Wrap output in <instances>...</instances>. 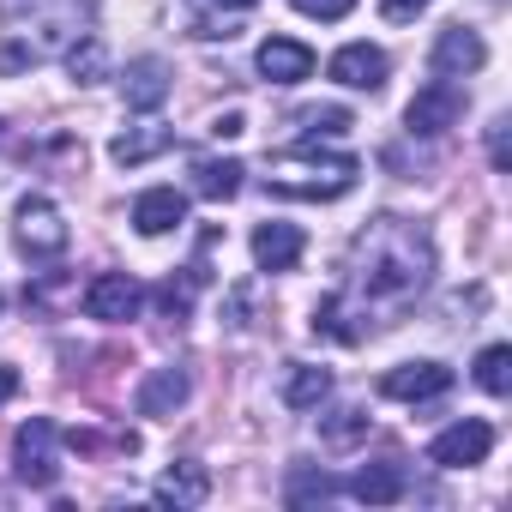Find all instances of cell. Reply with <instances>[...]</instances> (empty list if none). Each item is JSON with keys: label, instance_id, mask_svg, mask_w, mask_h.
<instances>
[{"label": "cell", "instance_id": "6da1fadb", "mask_svg": "<svg viewBox=\"0 0 512 512\" xmlns=\"http://www.w3.org/2000/svg\"><path fill=\"white\" fill-rule=\"evenodd\" d=\"M434 278V241L410 217H374L350 241V284L362 302H410Z\"/></svg>", "mask_w": 512, "mask_h": 512}, {"label": "cell", "instance_id": "7a4b0ae2", "mask_svg": "<svg viewBox=\"0 0 512 512\" xmlns=\"http://www.w3.org/2000/svg\"><path fill=\"white\" fill-rule=\"evenodd\" d=\"M7 37L13 49L0 55V67L55 61L79 37H91V0H7Z\"/></svg>", "mask_w": 512, "mask_h": 512}, {"label": "cell", "instance_id": "3957f363", "mask_svg": "<svg viewBox=\"0 0 512 512\" xmlns=\"http://www.w3.org/2000/svg\"><path fill=\"white\" fill-rule=\"evenodd\" d=\"M266 169H272L266 175L272 193H284V199H344L362 175V163L350 151H326L320 139H302V145L278 151Z\"/></svg>", "mask_w": 512, "mask_h": 512}, {"label": "cell", "instance_id": "277c9868", "mask_svg": "<svg viewBox=\"0 0 512 512\" xmlns=\"http://www.w3.org/2000/svg\"><path fill=\"white\" fill-rule=\"evenodd\" d=\"M13 476L25 488H55V476H61V428L49 416L19 422V434H13Z\"/></svg>", "mask_w": 512, "mask_h": 512}, {"label": "cell", "instance_id": "5b68a950", "mask_svg": "<svg viewBox=\"0 0 512 512\" xmlns=\"http://www.w3.org/2000/svg\"><path fill=\"white\" fill-rule=\"evenodd\" d=\"M13 241H19L25 260H61L73 235H67V217L55 211V199L31 193V199H19V211H13Z\"/></svg>", "mask_w": 512, "mask_h": 512}, {"label": "cell", "instance_id": "8992f818", "mask_svg": "<svg viewBox=\"0 0 512 512\" xmlns=\"http://www.w3.org/2000/svg\"><path fill=\"white\" fill-rule=\"evenodd\" d=\"M458 115H464V91H458L452 79H434V85H422V91L410 97L404 127H410L416 139H440L446 127H458Z\"/></svg>", "mask_w": 512, "mask_h": 512}, {"label": "cell", "instance_id": "52a82bcc", "mask_svg": "<svg viewBox=\"0 0 512 512\" xmlns=\"http://www.w3.org/2000/svg\"><path fill=\"white\" fill-rule=\"evenodd\" d=\"M139 308H145V290H139L127 272H97V278L85 284V314L103 320V326H127V320H139Z\"/></svg>", "mask_w": 512, "mask_h": 512}, {"label": "cell", "instance_id": "ba28073f", "mask_svg": "<svg viewBox=\"0 0 512 512\" xmlns=\"http://www.w3.org/2000/svg\"><path fill=\"white\" fill-rule=\"evenodd\" d=\"M494 452V428L488 422H476V416H464V422H452L446 434H434V446H428V458L440 464V470H470V464H482Z\"/></svg>", "mask_w": 512, "mask_h": 512}, {"label": "cell", "instance_id": "9c48e42d", "mask_svg": "<svg viewBox=\"0 0 512 512\" xmlns=\"http://www.w3.org/2000/svg\"><path fill=\"white\" fill-rule=\"evenodd\" d=\"M380 392L398 398V404H428V398H446L452 392V368L446 362H404V368H386L380 374Z\"/></svg>", "mask_w": 512, "mask_h": 512}, {"label": "cell", "instance_id": "30bf717a", "mask_svg": "<svg viewBox=\"0 0 512 512\" xmlns=\"http://www.w3.org/2000/svg\"><path fill=\"white\" fill-rule=\"evenodd\" d=\"M482 61H488V43H482L470 25H446V31L434 37V55H428L434 79H464V73H476Z\"/></svg>", "mask_w": 512, "mask_h": 512}, {"label": "cell", "instance_id": "8fae6325", "mask_svg": "<svg viewBox=\"0 0 512 512\" xmlns=\"http://www.w3.org/2000/svg\"><path fill=\"white\" fill-rule=\"evenodd\" d=\"M326 73H332L338 85H350V91H380L386 73H392V61H386V49H374V43H344Z\"/></svg>", "mask_w": 512, "mask_h": 512}, {"label": "cell", "instance_id": "7c38bea8", "mask_svg": "<svg viewBox=\"0 0 512 512\" xmlns=\"http://www.w3.org/2000/svg\"><path fill=\"white\" fill-rule=\"evenodd\" d=\"M253 61H260V73H266L272 85H302V79L314 73V49L296 43V37H266Z\"/></svg>", "mask_w": 512, "mask_h": 512}, {"label": "cell", "instance_id": "4fadbf2b", "mask_svg": "<svg viewBox=\"0 0 512 512\" xmlns=\"http://www.w3.org/2000/svg\"><path fill=\"white\" fill-rule=\"evenodd\" d=\"M121 97H127V109H139V115L163 109V97H169V67H163L157 55L127 61V73H121Z\"/></svg>", "mask_w": 512, "mask_h": 512}, {"label": "cell", "instance_id": "5bb4252c", "mask_svg": "<svg viewBox=\"0 0 512 512\" xmlns=\"http://www.w3.org/2000/svg\"><path fill=\"white\" fill-rule=\"evenodd\" d=\"M350 494L368 500V506H398V500L410 494V476H404L398 458H380V464H362V470L350 476Z\"/></svg>", "mask_w": 512, "mask_h": 512}, {"label": "cell", "instance_id": "9a60e30c", "mask_svg": "<svg viewBox=\"0 0 512 512\" xmlns=\"http://www.w3.org/2000/svg\"><path fill=\"white\" fill-rule=\"evenodd\" d=\"M302 260V229L296 223H260L253 229V266L260 272H290Z\"/></svg>", "mask_w": 512, "mask_h": 512}, {"label": "cell", "instance_id": "2e32d148", "mask_svg": "<svg viewBox=\"0 0 512 512\" xmlns=\"http://www.w3.org/2000/svg\"><path fill=\"white\" fill-rule=\"evenodd\" d=\"M181 217H187V199H181L175 187H151V193L133 199V229H139V235H169Z\"/></svg>", "mask_w": 512, "mask_h": 512}, {"label": "cell", "instance_id": "e0dca14e", "mask_svg": "<svg viewBox=\"0 0 512 512\" xmlns=\"http://www.w3.org/2000/svg\"><path fill=\"white\" fill-rule=\"evenodd\" d=\"M187 392H193V380H187V368H157L145 386H139V416H175L181 404H187Z\"/></svg>", "mask_w": 512, "mask_h": 512}, {"label": "cell", "instance_id": "ac0fdd59", "mask_svg": "<svg viewBox=\"0 0 512 512\" xmlns=\"http://www.w3.org/2000/svg\"><path fill=\"white\" fill-rule=\"evenodd\" d=\"M205 494H211V476H205V464H169V470L157 476V500H163V506H175V512H187V506H205Z\"/></svg>", "mask_w": 512, "mask_h": 512}, {"label": "cell", "instance_id": "d6986e66", "mask_svg": "<svg viewBox=\"0 0 512 512\" xmlns=\"http://www.w3.org/2000/svg\"><path fill=\"white\" fill-rule=\"evenodd\" d=\"M175 145V133L169 127H127V133H115V145H109V157L121 163V169H139V163H151V157H163Z\"/></svg>", "mask_w": 512, "mask_h": 512}, {"label": "cell", "instance_id": "ffe728a7", "mask_svg": "<svg viewBox=\"0 0 512 512\" xmlns=\"http://www.w3.org/2000/svg\"><path fill=\"white\" fill-rule=\"evenodd\" d=\"M241 175H247V169H241L235 157H199V163H193V193L211 199V205H223V199L241 193Z\"/></svg>", "mask_w": 512, "mask_h": 512}, {"label": "cell", "instance_id": "44dd1931", "mask_svg": "<svg viewBox=\"0 0 512 512\" xmlns=\"http://www.w3.org/2000/svg\"><path fill=\"white\" fill-rule=\"evenodd\" d=\"M326 398H332V374H326V368L296 362V368H290V380H284V404H290V410H320Z\"/></svg>", "mask_w": 512, "mask_h": 512}, {"label": "cell", "instance_id": "7402d4cb", "mask_svg": "<svg viewBox=\"0 0 512 512\" xmlns=\"http://www.w3.org/2000/svg\"><path fill=\"white\" fill-rule=\"evenodd\" d=\"M476 386H482L488 398H506V392H512V350H506V344H488V350L476 356Z\"/></svg>", "mask_w": 512, "mask_h": 512}, {"label": "cell", "instance_id": "603a6c76", "mask_svg": "<svg viewBox=\"0 0 512 512\" xmlns=\"http://www.w3.org/2000/svg\"><path fill=\"white\" fill-rule=\"evenodd\" d=\"M362 434H368V410H356V404H350V410H332V416L320 422V440H326V446H356Z\"/></svg>", "mask_w": 512, "mask_h": 512}, {"label": "cell", "instance_id": "cb8c5ba5", "mask_svg": "<svg viewBox=\"0 0 512 512\" xmlns=\"http://www.w3.org/2000/svg\"><path fill=\"white\" fill-rule=\"evenodd\" d=\"M67 73H73L79 85H97V79H103V43H97V31L67 49Z\"/></svg>", "mask_w": 512, "mask_h": 512}, {"label": "cell", "instance_id": "d4e9b609", "mask_svg": "<svg viewBox=\"0 0 512 512\" xmlns=\"http://www.w3.org/2000/svg\"><path fill=\"white\" fill-rule=\"evenodd\" d=\"M344 482H332L326 470H296L290 476V506H308V500H332Z\"/></svg>", "mask_w": 512, "mask_h": 512}, {"label": "cell", "instance_id": "484cf974", "mask_svg": "<svg viewBox=\"0 0 512 512\" xmlns=\"http://www.w3.org/2000/svg\"><path fill=\"white\" fill-rule=\"evenodd\" d=\"M350 133V109H308L302 115V139H338Z\"/></svg>", "mask_w": 512, "mask_h": 512}, {"label": "cell", "instance_id": "4316f807", "mask_svg": "<svg viewBox=\"0 0 512 512\" xmlns=\"http://www.w3.org/2000/svg\"><path fill=\"white\" fill-rule=\"evenodd\" d=\"M290 7L308 13V19H326V25H332V19H344V13L356 7V0H290Z\"/></svg>", "mask_w": 512, "mask_h": 512}, {"label": "cell", "instance_id": "83f0119b", "mask_svg": "<svg viewBox=\"0 0 512 512\" xmlns=\"http://www.w3.org/2000/svg\"><path fill=\"white\" fill-rule=\"evenodd\" d=\"M428 7H434V0H380V13H386L392 25H410V19L428 13Z\"/></svg>", "mask_w": 512, "mask_h": 512}, {"label": "cell", "instance_id": "f1b7e54d", "mask_svg": "<svg viewBox=\"0 0 512 512\" xmlns=\"http://www.w3.org/2000/svg\"><path fill=\"white\" fill-rule=\"evenodd\" d=\"M488 151H494V169H506V163H512V151H506V121H494V133H488Z\"/></svg>", "mask_w": 512, "mask_h": 512}, {"label": "cell", "instance_id": "f546056e", "mask_svg": "<svg viewBox=\"0 0 512 512\" xmlns=\"http://www.w3.org/2000/svg\"><path fill=\"white\" fill-rule=\"evenodd\" d=\"M241 127H247V121H241V115H217V121H211V133H217V139H235V133H241Z\"/></svg>", "mask_w": 512, "mask_h": 512}, {"label": "cell", "instance_id": "4dcf8cb0", "mask_svg": "<svg viewBox=\"0 0 512 512\" xmlns=\"http://www.w3.org/2000/svg\"><path fill=\"white\" fill-rule=\"evenodd\" d=\"M13 392H19V374H13V368H0V398H13Z\"/></svg>", "mask_w": 512, "mask_h": 512}, {"label": "cell", "instance_id": "1f68e13d", "mask_svg": "<svg viewBox=\"0 0 512 512\" xmlns=\"http://www.w3.org/2000/svg\"><path fill=\"white\" fill-rule=\"evenodd\" d=\"M229 7H253V0H229Z\"/></svg>", "mask_w": 512, "mask_h": 512}, {"label": "cell", "instance_id": "d6a6232c", "mask_svg": "<svg viewBox=\"0 0 512 512\" xmlns=\"http://www.w3.org/2000/svg\"><path fill=\"white\" fill-rule=\"evenodd\" d=\"M0 127H7V121H0ZM0 139H7V133H0Z\"/></svg>", "mask_w": 512, "mask_h": 512}, {"label": "cell", "instance_id": "836d02e7", "mask_svg": "<svg viewBox=\"0 0 512 512\" xmlns=\"http://www.w3.org/2000/svg\"><path fill=\"white\" fill-rule=\"evenodd\" d=\"M0 308H7V296H0Z\"/></svg>", "mask_w": 512, "mask_h": 512}]
</instances>
